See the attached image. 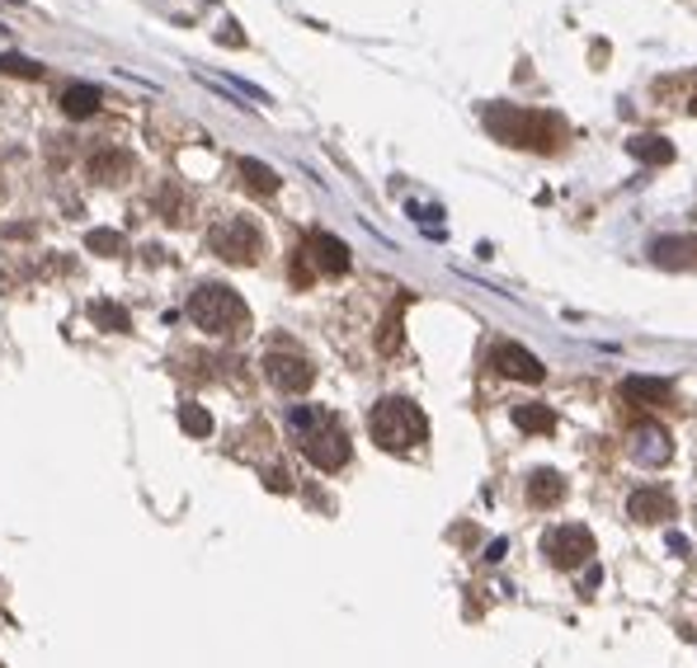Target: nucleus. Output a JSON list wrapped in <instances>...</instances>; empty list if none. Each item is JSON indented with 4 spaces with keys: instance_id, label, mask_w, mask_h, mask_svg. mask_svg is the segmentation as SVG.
Masks as SVG:
<instances>
[{
    "instance_id": "24",
    "label": "nucleus",
    "mask_w": 697,
    "mask_h": 668,
    "mask_svg": "<svg viewBox=\"0 0 697 668\" xmlns=\"http://www.w3.org/2000/svg\"><path fill=\"white\" fill-rule=\"evenodd\" d=\"M5 5H20V0H5Z\"/></svg>"
},
{
    "instance_id": "1",
    "label": "nucleus",
    "mask_w": 697,
    "mask_h": 668,
    "mask_svg": "<svg viewBox=\"0 0 697 668\" xmlns=\"http://www.w3.org/2000/svg\"><path fill=\"white\" fill-rule=\"evenodd\" d=\"M288 428H293V438L302 442V452L311 457V467H321V471H340L344 461H348V434H344V424L335 415H325V410H316V405H297L293 415H288Z\"/></svg>"
},
{
    "instance_id": "23",
    "label": "nucleus",
    "mask_w": 697,
    "mask_h": 668,
    "mask_svg": "<svg viewBox=\"0 0 697 668\" xmlns=\"http://www.w3.org/2000/svg\"><path fill=\"white\" fill-rule=\"evenodd\" d=\"M0 71H5V76H24V81L43 76L38 61H28V57H20V53H5V57H0Z\"/></svg>"
},
{
    "instance_id": "6",
    "label": "nucleus",
    "mask_w": 697,
    "mask_h": 668,
    "mask_svg": "<svg viewBox=\"0 0 697 668\" xmlns=\"http://www.w3.org/2000/svg\"><path fill=\"white\" fill-rule=\"evenodd\" d=\"M344 268H348V245L340 235L316 231V235H307V245L297 250L293 274H297V283H311L316 274H344Z\"/></svg>"
},
{
    "instance_id": "22",
    "label": "nucleus",
    "mask_w": 697,
    "mask_h": 668,
    "mask_svg": "<svg viewBox=\"0 0 697 668\" xmlns=\"http://www.w3.org/2000/svg\"><path fill=\"white\" fill-rule=\"evenodd\" d=\"M123 245H128V241H123V231H90L85 235V250L104 254V260H108V254H123Z\"/></svg>"
},
{
    "instance_id": "4",
    "label": "nucleus",
    "mask_w": 697,
    "mask_h": 668,
    "mask_svg": "<svg viewBox=\"0 0 697 668\" xmlns=\"http://www.w3.org/2000/svg\"><path fill=\"white\" fill-rule=\"evenodd\" d=\"M188 321L208 334H245L250 307L231 288H221V283H203V288L188 297Z\"/></svg>"
},
{
    "instance_id": "21",
    "label": "nucleus",
    "mask_w": 697,
    "mask_h": 668,
    "mask_svg": "<svg viewBox=\"0 0 697 668\" xmlns=\"http://www.w3.org/2000/svg\"><path fill=\"white\" fill-rule=\"evenodd\" d=\"M90 315H94V321H100V330H133V315L128 311H123L118 307V301H94V307H90Z\"/></svg>"
},
{
    "instance_id": "15",
    "label": "nucleus",
    "mask_w": 697,
    "mask_h": 668,
    "mask_svg": "<svg viewBox=\"0 0 697 668\" xmlns=\"http://www.w3.org/2000/svg\"><path fill=\"white\" fill-rule=\"evenodd\" d=\"M128 170H133V156L128 151H100L90 161V174L100 184H123V180H128Z\"/></svg>"
},
{
    "instance_id": "16",
    "label": "nucleus",
    "mask_w": 697,
    "mask_h": 668,
    "mask_svg": "<svg viewBox=\"0 0 697 668\" xmlns=\"http://www.w3.org/2000/svg\"><path fill=\"white\" fill-rule=\"evenodd\" d=\"M528 499H533L537 508L561 504V499H565V481H561L557 471H533V475H528Z\"/></svg>"
},
{
    "instance_id": "8",
    "label": "nucleus",
    "mask_w": 697,
    "mask_h": 668,
    "mask_svg": "<svg viewBox=\"0 0 697 668\" xmlns=\"http://www.w3.org/2000/svg\"><path fill=\"white\" fill-rule=\"evenodd\" d=\"M264 377L274 381L283 395H302L311 381H316V368H311L302 354H283V348H278V354H268V358H264Z\"/></svg>"
},
{
    "instance_id": "20",
    "label": "nucleus",
    "mask_w": 697,
    "mask_h": 668,
    "mask_svg": "<svg viewBox=\"0 0 697 668\" xmlns=\"http://www.w3.org/2000/svg\"><path fill=\"white\" fill-rule=\"evenodd\" d=\"M180 424H184V434H194V438H213V415L198 401L180 405Z\"/></svg>"
},
{
    "instance_id": "14",
    "label": "nucleus",
    "mask_w": 697,
    "mask_h": 668,
    "mask_svg": "<svg viewBox=\"0 0 697 668\" xmlns=\"http://www.w3.org/2000/svg\"><path fill=\"white\" fill-rule=\"evenodd\" d=\"M655 264H670V268H684V264H697V241L693 235H664V241L651 245Z\"/></svg>"
},
{
    "instance_id": "12",
    "label": "nucleus",
    "mask_w": 697,
    "mask_h": 668,
    "mask_svg": "<svg viewBox=\"0 0 697 668\" xmlns=\"http://www.w3.org/2000/svg\"><path fill=\"white\" fill-rule=\"evenodd\" d=\"M670 391L674 387L664 377H627L622 381V401H631V405H664Z\"/></svg>"
},
{
    "instance_id": "9",
    "label": "nucleus",
    "mask_w": 697,
    "mask_h": 668,
    "mask_svg": "<svg viewBox=\"0 0 697 668\" xmlns=\"http://www.w3.org/2000/svg\"><path fill=\"white\" fill-rule=\"evenodd\" d=\"M631 457L641 461V467H664L670 461V452H674V442H670V434H664L660 424H637L631 428Z\"/></svg>"
},
{
    "instance_id": "5",
    "label": "nucleus",
    "mask_w": 697,
    "mask_h": 668,
    "mask_svg": "<svg viewBox=\"0 0 697 668\" xmlns=\"http://www.w3.org/2000/svg\"><path fill=\"white\" fill-rule=\"evenodd\" d=\"M208 250L227 264H255L264 250V231L250 217H227L208 231Z\"/></svg>"
},
{
    "instance_id": "3",
    "label": "nucleus",
    "mask_w": 697,
    "mask_h": 668,
    "mask_svg": "<svg viewBox=\"0 0 697 668\" xmlns=\"http://www.w3.org/2000/svg\"><path fill=\"white\" fill-rule=\"evenodd\" d=\"M485 127L500 141H510V147H533V151H551V147H557V133H561L557 118L528 114V108H514V104H490L485 108Z\"/></svg>"
},
{
    "instance_id": "18",
    "label": "nucleus",
    "mask_w": 697,
    "mask_h": 668,
    "mask_svg": "<svg viewBox=\"0 0 697 668\" xmlns=\"http://www.w3.org/2000/svg\"><path fill=\"white\" fill-rule=\"evenodd\" d=\"M514 424L523 428V434H551V428H557V415H551L547 405H518Z\"/></svg>"
},
{
    "instance_id": "2",
    "label": "nucleus",
    "mask_w": 697,
    "mask_h": 668,
    "mask_svg": "<svg viewBox=\"0 0 697 668\" xmlns=\"http://www.w3.org/2000/svg\"><path fill=\"white\" fill-rule=\"evenodd\" d=\"M368 428H373V438L382 442L387 452H410V448H420V442L430 438V419H424V410L415 401H405V395H387V401H377L373 415H368Z\"/></svg>"
},
{
    "instance_id": "17",
    "label": "nucleus",
    "mask_w": 697,
    "mask_h": 668,
    "mask_svg": "<svg viewBox=\"0 0 697 668\" xmlns=\"http://www.w3.org/2000/svg\"><path fill=\"white\" fill-rule=\"evenodd\" d=\"M61 108H67V118H90L94 108H100V90H94V85H67Z\"/></svg>"
},
{
    "instance_id": "7",
    "label": "nucleus",
    "mask_w": 697,
    "mask_h": 668,
    "mask_svg": "<svg viewBox=\"0 0 697 668\" xmlns=\"http://www.w3.org/2000/svg\"><path fill=\"white\" fill-rule=\"evenodd\" d=\"M542 551L557 569H580L584 561H594V532L580 522H565V528H551L542 537Z\"/></svg>"
},
{
    "instance_id": "11",
    "label": "nucleus",
    "mask_w": 697,
    "mask_h": 668,
    "mask_svg": "<svg viewBox=\"0 0 697 668\" xmlns=\"http://www.w3.org/2000/svg\"><path fill=\"white\" fill-rule=\"evenodd\" d=\"M627 514L637 522H670L674 518V499L664 495V490H637V495L627 499Z\"/></svg>"
},
{
    "instance_id": "19",
    "label": "nucleus",
    "mask_w": 697,
    "mask_h": 668,
    "mask_svg": "<svg viewBox=\"0 0 697 668\" xmlns=\"http://www.w3.org/2000/svg\"><path fill=\"white\" fill-rule=\"evenodd\" d=\"M241 180H245V188H255V194H278V174L264 161H241Z\"/></svg>"
},
{
    "instance_id": "10",
    "label": "nucleus",
    "mask_w": 697,
    "mask_h": 668,
    "mask_svg": "<svg viewBox=\"0 0 697 668\" xmlns=\"http://www.w3.org/2000/svg\"><path fill=\"white\" fill-rule=\"evenodd\" d=\"M490 362H495L504 377H514V381H542V377H547V368L537 362V354H528L523 344H495Z\"/></svg>"
},
{
    "instance_id": "13",
    "label": "nucleus",
    "mask_w": 697,
    "mask_h": 668,
    "mask_svg": "<svg viewBox=\"0 0 697 668\" xmlns=\"http://www.w3.org/2000/svg\"><path fill=\"white\" fill-rule=\"evenodd\" d=\"M627 156H631V161H645V165H670L674 147L664 137H655V133H637V137H627Z\"/></svg>"
}]
</instances>
